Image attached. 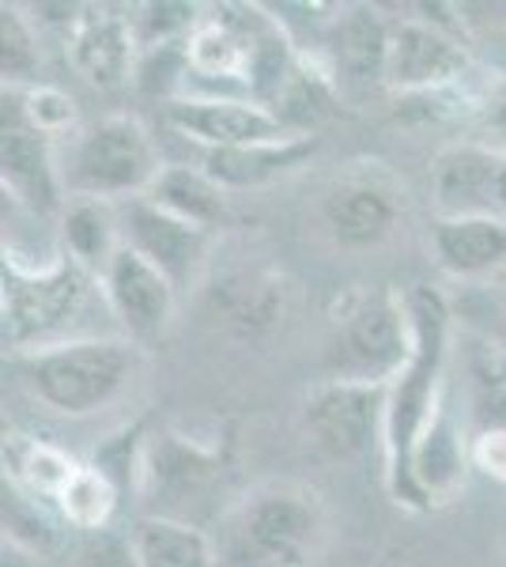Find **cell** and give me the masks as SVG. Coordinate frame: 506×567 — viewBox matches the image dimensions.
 I'll list each match as a JSON object with an SVG mask.
<instances>
[{"label":"cell","instance_id":"1","mask_svg":"<svg viewBox=\"0 0 506 567\" xmlns=\"http://www.w3.org/2000/svg\"><path fill=\"white\" fill-rule=\"evenodd\" d=\"M412 310V360L404 371L390 382L385 398V432H382V454H385V488L397 507L404 511H431L412 477V458L427 424L435 420L443 405V374L450 355V303L438 288L420 284L409 296Z\"/></svg>","mask_w":506,"mask_h":567},{"label":"cell","instance_id":"2","mask_svg":"<svg viewBox=\"0 0 506 567\" xmlns=\"http://www.w3.org/2000/svg\"><path fill=\"white\" fill-rule=\"evenodd\" d=\"M8 368L39 405L80 420L103 413L133 386L141 371V344L125 341L122 333L80 337L53 349L8 355Z\"/></svg>","mask_w":506,"mask_h":567},{"label":"cell","instance_id":"3","mask_svg":"<svg viewBox=\"0 0 506 567\" xmlns=\"http://www.w3.org/2000/svg\"><path fill=\"white\" fill-rule=\"evenodd\" d=\"M326 515L307 484H261L211 537L219 567H307L314 560Z\"/></svg>","mask_w":506,"mask_h":567},{"label":"cell","instance_id":"4","mask_svg":"<svg viewBox=\"0 0 506 567\" xmlns=\"http://www.w3.org/2000/svg\"><path fill=\"white\" fill-rule=\"evenodd\" d=\"M91 296H103V284L69 258L42 265V269H23V265L4 261V272H0V318H4L8 355L95 337L80 326Z\"/></svg>","mask_w":506,"mask_h":567},{"label":"cell","instance_id":"5","mask_svg":"<svg viewBox=\"0 0 506 567\" xmlns=\"http://www.w3.org/2000/svg\"><path fill=\"white\" fill-rule=\"evenodd\" d=\"M159 171V152L141 117L110 114L72 141L61 178L64 194L122 205V200L148 194Z\"/></svg>","mask_w":506,"mask_h":567},{"label":"cell","instance_id":"6","mask_svg":"<svg viewBox=\"0 0 506 567\" xmlns=\"http://www.w3.org/2000/svg\"><path fill=\"white\" fill-rule=\"evenodd\" d=\"M412 344L416 333H412L409 299H397L393 291L359 296L333 326L326 349V379L390 386L412 360Z\"/></svg>","mask_w":506,"mask_h":567},{"label":"cell","instance_id":"7","mask_svg":"<svg viewBox=\"0 0 506 567\" xmlns=\"http://www.w3.org/2000/svg\"><path fill=\"white\" fill-rule=\"evenodd\" d=\"M390 386L321 379L302 401V435L326 462H355L382 443Z\"/></svg>","mask_w":506,"mask_h":567},{"label":"cell","instance_id":"8","mask_svg":"<svg viewBox=\"0 0 506 567\" xmlns=\"http://www.w3.org/2000/svg\"><path fill=\"white\" fill-rule=\"evenodd\" d=\"M473 72L468 45L446 31L438 20H416L404 16L393 20L390 34V58H385V84L393 95H443Z\"/></svg>","mask_w":506,"mask_h":567},{"label":"cell","instance_id":"9","mask_svg":"<svg viewBox=\"0 0 506 567\" xmlns=\"http://www.w3.org/2000/svg\"><path fill=\"white\" fill-rule=\"evenodd\" d=\"M431 205L443 219H506V152L487 148L481 141L443 148L431 167Z\"/></svg>","mask_w":506,"mask_h":567},{"label":"cell","instance_id":"10","mask_svg":"<svg viewBox=\"0 0 506 567\" xmlns=\"http://www.w3.org/2000/svg\"><path fill=\"white\" fill-rule=\"evenodd\" d=\"M106 299V315L117 322V333L133 344H155L167 333L174 307H178V288L148 265L136 250L122 246L110 269L99 277Z\"/></svg>","mask_w":506,"mask_h":567},{"label":"cell","instance_id":"11","mask_svg":"<svg viewBox=\"0 0 506 567\" xmlns=\"http://www.w3.org/2000/svg\"><path fill=\"white\" fill-rule=\"evenodd\" d=\"M117 216H122V239L128 250H136L144 261L155 265L178 288V296L189 291V284H197L200 265L208 258L211 231L171 216L167 208H159L148 197L122 200Z\"/></svg>","mask_w":506,"mask_h":567},{"label":"cell","instance_id":"12","mask_svg":"<svg viewBox=\"0 0 506 567\" xmlns=\"http://www.w3.org/2000/svg\"><path fill=\"white\" fill-rule=\"evenodd\" d=\"M64 58L72 72L99 91H114L136 72V34L133 16L110 4H84L76 23L64 31Z\"/></svg>","mask_w":506,"mask_h":567},{"label":"cell","instance_id":"13","mask_svg":"<svg viewBox=\"0 0 506 567\" xmlns=\"http://www.w3.org/2000/svg\"><path fill=\"white\" fill-rule=\"evenodd\" d=\"M163 122L171 133L186 136L200 152H224L242 148V144H265L291 136L272 110L250 103V99H208V95H186L178 103L163 106Z\"/></svg>","mask_w":506,"mask_h":567},{"label":"cell","instance_id":"14","mask_svg":"<svg viewBox=\"0 0 506 567\" xmlns=\"http://www.w3.org/2000/svg\"><path fill=\"white\" fill-rule=\"evenodd\" d=\"M224 473L219 451H208L200 443L174 435V432H148L144 446V470H141V492L136 496L155 499L163 518H178L174 507L208 496L211 484Z\"/></svg>","mask_w":506,"mask_h":567},{"label":"cell","instance_id":"15","mask_svg":"<svg viewBox=\"0 0 506 567\" xmlns=\"http://www.w3.org/2000/svg\"><path fill=\"white\" fill-rule=\"evenodd\" d=\"M0 182H4V200L27 208L31 216L61 219L69 205L53 141L23 125L0 130Z\"/></svg>","mask_w":506,"mask_h":567},{"label":"cell","instance_id":"16","mask_svg":"<svg viewBox=\"0 0 506 567\" xmlns=\"http://www.w3.org/2000/svg\"><path fill=\"white\" fill-rule=\"evenodd\" d=\"M397 194L374 178H344L321 197L329 235L348 250H371L397 231Z\"/></svg>","mask_w":506,"mask_h":567},{"label":"cell","instance_id":"17","mask_svg":"<svg viewBox=\"0 0 506 567\" xmlns=\"http://www.w3.org/2000/svg\"><path fill=\"white\" fill-rule=\"evenodd\" d=\"M318 148H321L318 136H280V141L242 144V148L200 152L197 167L208 171L227 194H235V189H261L296 175L299 167H307L314 159Z\"/></svg>","mask_w":506,"mask_h":567},{"label":"cell","instance_id":"18","mask_svg":"<svg viewBox=\"0 0 506 567\" xmlns=\"http://www.w3.org/2000/svg\"><path fill=\"white\" fill-rule=\"evenodd\" d=\"M393 23L371 4L340 8L329 23L326 45L333 61V76L344 72L352 84H385V58H390Z\"/></svg>","mask_w":506,"mask_h":567},{"label":"cell","instance_id":"19","mask_svg":"<svg viewBox=\"0 0 506 567\" xmlns=\"http://www.w3.org/2000/svg\"><path fill=\"white\" fill-rule=\"evenodd\" d=\"M431 250L438 269L457 280H476L499 272L506 265V219L492 216H435L431 224Z\"/></svg>","mask_w":506,"mask_h":567},{"label":"cell","instance_id":"20","mask_svg":"<svg viewBox=\"0 0 506 567\" xmlns=\"http://www.w3.org/2000/svg\"><path fill=\"white\" fill-rule=\"evenodd\" d=\"M58 243L64 258L87 269L91 277H103L110 261L117 258V250L125 246L117 205L91 197H69V205H64L58 219Z\"/></svg>","mask_w":506,"mask_h":567},{"label":"cell","instance_id":"21","mask_svg":"<svg viewBox=\"0 0 506 567\" xmlns=\"http://www.w3.org/2000/svg\"><path fill=\"white\" fill-rule=\"evenodd\" d=\"M468 446L462 439V427H457V416L450 409V401L443 398L435 420L427 424L416 458H412V477H416V488L423 492V499L435 507V503H446L462 488L465 470H468Z\"/></svg>","mask_w":506,"mask_h":567},{"label":"cell","instance_id":"22","mask_svg":"<svg viewBox=\"0 0 506 567\" xmlns=\"http://www.w3.org/2000/svg\"><path fill=\"white\" fill-rule=\"evenodd\" d=\"M144 197L193 227H205V231H216L227 219V189L208 171L189 167V163H163L159 178L152 182Z\"/></svg>","mask_w":506,"mask_h":567},{"label":"cell","instance_id":"23","mask_svg":"<svg viewBox=\"0 0 506 567\" xmlns=\"http://www.w3.org/2000/svg\"><path fill=\"white\" fill-rule=\"evenodd\" d=\"M128 537L141 567H219L211 537L186 518L144 515L133 523Z\"/></svg>","mask_w":506,"mask_h":567},{"label":"cell","instance_id":"24","mask_svg":"<svg viewBox=\"0 0 506 567\" xmlns=\"http://www.w3.org/2000/svg\"><path fill=\"white\" fill-rule=\"evenodd\" d=\"M80 473V462H72L61 446L42 443V439L12 435L4 443V477L20 484L23 492L39 496L58 507L61 492L69 488L72 477Z\"/></svg>","mask_w":506,"mask_h":567},{"label":"cell","instance_id":"25","mask_svg":"<svg viewBox=\"0 0 506 567\" xmlns=\"http://www.w3.org/2000/svg\"><path fill=\"white\" fill-rule=\"evenodd\" d=\"M64 529H69V523L53 515L50 503L4 477V545L50 560L64 548Z\"/></svg>","mask_w":506,"mask_h":567},{"label":"cell","instance_id":"26","mask_svg":"<svg viewBox=\"0 0 506 567\" xmlns=\"http://www.w3.org/2000/svg\"><path fill=\"white\" fill-rule=\"evenodd\" d=\"M4 103V125L0 130H23L45 136V141H58V136H69L76 130V103H72L69 91L53 87V84H39V87H4L0 95Z\"/></svg>","mask_w":506,"mask_h":567},{"label":"cell","instance_id":"27","mask_svg":"<svg viewBox=\"0 0 506 567\" xmlns=\"http://www.w3.org/2000/svg\"><path fill=\"white\" fill-rule=\"evenodd\" d=\"M117 503H122V492H117L99 470L80 465V473L72 477V484L61 492L58 515L69 523V529H80V534H103V529H110V523H114Z\"/></svg>","mask_w":506,"mask_h":567},{"label":"cell","instance_id":"28","mask_svg":"<svg viewBox=\"0 0 506 567\" xmlns=\"http://www.w3.org/2000/svg\"><path fill=\"white\" fill-rule=\"evenodd\" d=\"M0 76L20 91L42 84V50L20 4H0Z\"/></svg>","mask_w":506,"mask_h":567},{"label":"cell","instance_id":"29","mask_svg":"<svg viewBox=\"0 0 506 567\" xmlns=\"http://www.w3.org/2000/svg\"><path fill=\"white\" fill-rule=\"evenodd\" d=\"M144 446H148V427H144V420L122 424L117 432H110L103 443L95 446L91 470L103 473V477L114 484L117 492H122V499L125 496H136V492H141Z\"/></svg>","mask_w":506,"mask_h":567},{"label":"cell","instance_id":"30","mask_svg":"<svg viewBox=\"0 0 506 567\" xmlns=\"http://www.w3.org/2000/svg\"><path fill=\"white\" fill-rule=\"evenodd\" d=\"M205 8L200 4H178V0H152V4L133 8V34L136 50H155V45H174L189 42V34L197 31Z\"/></svg>","mask_w":506,"mask_h":567},{"label":"cell","instance_id":"31","mask_svg":"<svg viewBox=\"0 0 506 567\" xmlns=\"http://www.w3.org/2000/svg\"><path fill=\"white\" fill-rule=\"evenodd\" d=\"M80 567H141L136 564V548L128 534H87L84 548H80Z\"/></svg>","mask_w":506,"mask_h":567},{"label":"cell","instance_id":"32","mask_svg":"<svg viewBox=\"0 0 506 567\" xmlns=\"http://www.w3.org/2000/svg\"><path fill=\"white\" fill-rule=\"evenodd\" d=\"M468 458L481 473H487L492 481L506 484V427L492 424L468 443Z\"/></svg>","mask_w":506,"mask_h":567},{"label":"cell","instance_id":"33","mask_svg":"<svg viewBox=\"0 0 506 567\" xmlns=\"http://www.w3.org/2000/svg\"><path fill=\"white\" fill-rule=\"evenodd\" d=\"M481 144L506 152V84L481 106Z\"/></svg>","mask_w":506,"mask_h":567},{"label":"cell","instance_id":"34","mask_svg":"<svg viewBox=\"0 0 506 567\" xmlns=\"http://www.w3.org/2000/svg\"><path fill=\"white\" fill-rule=\"evenodd\" d=\"M0 567H42V560L16 545H4V560H0Z\"/></svg>","mask_w":506,"mask_h":567}]
</instances>
